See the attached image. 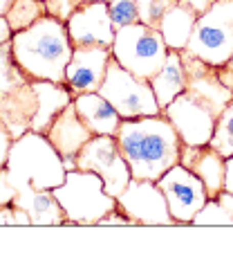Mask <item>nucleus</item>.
Listing matches in <instances>:
<instances>
[{
  "instance_id": "f257e3e1",
  "label": "nucleus",
  "mask_w": 233,
  "mask_h": 263,
  "mask_svg": "<svg viewBox=\"0 0 233 263\" xmlns=\"http://www.w3.org/2000/svg\"><path fill=\"white\" fill-rule=\"evenodd\" d=\"M117 144L137 180L157 182L171 166L179 164L182 155V140L164 112L123 119L117 130Z\"/></svg>"
},
{
  "instance_id": "f03ea898",
  "label": "nucleus",
  "mask_w": 233,
  "mask_h": 263,
  "mask_svg": "<svg viewBox=\"0 0 233 263\" xmlns=\"http://www.w3.org/2000/svg\"><path fill=\"white\" fill-rule=\"evenodd\" d=\"M11 52L16 65L29 81L65 83V70L74 54V45L68 25L45 14L32 27L14 32Z\"/></svg>"
},
{
  "instance_id": "7ed1b4c3",
  "label": "nucleus",
  "mask_w": 233,
  "mask_h": 263,
  "mask_svg": "<svg viewBox=\"0 0 233 263\" xmlns=\"http://www.w3.org/2000/svg\"><path fill=\"white\" fill-rule=\"evenodd\" d=\"M7 173L16 189L32 187L38 191L56 189L68 178L63 158L52 146V142L36 130H27L11 142Z\"/></svg>"
},
{
  "instance_id": "20e7f679",
  "label": "nucleus",
  "mask_w": 233,
  "mask_h": 263,
  "mask_svg": "<svg viewBox=\"0 0 233 263\" xmlns=\"http://www.w3.org/2000/svg\"><path fill=\"white\" fill-rule=\"evenodd\" d=\"M52 191L65 212V225L97 227L117 207V198L108 194L103 180L92 171H68L65 182Z\"/></svg>"
},
{
  "instance_id": "39448f33",
  "label": "nucleus",
  "mask_w": 233,
  "mask_h": 263,
  "mask_svg": "<svg viewBox=\"0 0 233 263\" xmlns=\"http://www.w3.org/2000/svg\"><path fill=\"white\" fill-rule=\"evenodd\" d=\"M112 57L128 72L151 81L168 57V45L157 27L135 23V25L117 29Z\"/></svg>"
},
{
  "instance_id": "423d86ee",
  "label": "nucleus",
  "mask_w": 233,
  "mask_h": 263,
  "mask_svg": "<svg viewBox=\"0 0 233 263\" xmlns=\"http://www.w3.org/2000/svg\"><path fill=\"white\" fill-rule=\"evenodd\" d=\"M233 0H218L206 14H202L195 23L186 52L202 61L224 65L233 54Z\"/></svg>"
},
{
  "instance_id": "0eeeda50",
  "label": "nucleus",
  "mask_w": 233,
  "mask_h": 263,
  "mask_svg": "<svg viewBox=\"0 0 233 263\" xmlns=\"http://www.w3.org/2000/svg\"><path fill=\"white\" fill-rule=\"evenodd\" d=\"M99 92L115 106L117 112L123 119L161 115V108L153 92L151 81L128 72V70L121 68L115 61V57H112L110 65H108V74L103 83H101Z\"/></svg>"
},
{
  "instance_id": "6e6552de",
  "label": "nucleus",
  "mask_w": 233,
  "mask_h": 263,
  "mask_svg": "<svg viewBox=\"0 0 233 263\" xmlns=\"http://www.w3.org/2000/svg\"><path fill=\"white\" fill-rule=\"evenodd\" d=\"M76 169L97 173L105 184V191L115 198H119L133 180L115 135H92V140H88L76 155Z\"/></svg>"
},
{
  "instance_id": "1a4fd4ad",
  "label": "nucleus",
  "mask_w": 233,
  "mask_h": 263,
  "mask_svg": "<svg viewBox=\"0 0 233 263\" xmlns=\"http://www.w3.org/2000/svg\"><path fill=\"white\" fill-rule=\"evenodd\" d=\"M164 115L168 117L171 124L175 126L182 144L202 146V144L211 142L220 112L215 110L208 101L197 97L195 92L184 90L179 97H175L166 106Z\"/></svg>"
},
{
  "instance_id": "9d476101",
  "label": "nucleus",
  "mask_w": 233,
  "mask_h": 263,
  "mask_svg": "<svg viewBox=\"0 0 233 263\" xmlns=\"http://www.w3.org/2000/svg\"><path fill=\"white\" fill-rule=\"evenodd\" d=\"M159 189L164 191L168 212L177 225H190L202 207L206 205L208 194L200 178L184 164H175L157 180Z\"/></svg>"
},
{
  "instance_id": "9b49d317",
  "label": "nucleus",
  "mask_w": 233,
  "mask_h": 263,
  "mask_svg": "<svg viewBox=\"0 0 233 263\" xmlns=\"http://www.w3.org/2000/svg\"><path fill=\"white\" fill-rule=\"evenodd\" d=\"M117 207L139 227H171L177 225L168 212L164 191L153 180H133L117 198Z\"/></svg>"
},
{
  "instance_id": "f8f14e48",
  "label": "nucleus",
  "mask_w": 233,
  "mask_h": 263,
  "mask_svg": "<svg viewBox=\"0 0 233 263\" xmlns=\"http://www.w3.org/2000/svg\"><path fill=\"white\" fill-rule=\"evenodd\" d=\"M112 61V47L90 45V47H74L68 70H65V86L70 92H99L101 83L108 74V65Z\"/></svg>"
},
{
  "instance_id": "ddd939ff",
  "label": "nucleus",
  "mask_w": 233,
  "mask_h": 263,
  "mask_svg": "<svg viewBox=\"0 0 233 263\" xmlns=\"http://www.w3.org/2000/svg\"><path fill=\"white\" fill-rule=\"evenodd\" d=\"M68 32L74 47H112L117 29L110 21L108 3H81L68 21Z\"/></svg>"
},
{
  "instance_id": "4468645a",
  "label": "nucleus",
  "mask_w": 233,
  "mask_h": 263,
  "mask_svg": "<svg viewBox=\"0 0 233 263\" xmlns=\"http://www.w3.org/2000/svg\"><path fill=\"white\" fill-rule=\"evenodd\" d=\"M182 61H184V68H186V81H188L186 90L195 92L197 97L208 101L218 112H222L233 101V90H229L222 83L218 68L193 57L186 50H182Z\"/></svg>"
},
{
  "instance_id": "2eb2a0df",
  "label": "nucleus",
  "mask_w": 233,
  "mask_h": 263,
  "mask_svg": "<svg viewBox=\"0 0 233 263\" xmlns=\"http://www.w3.org/2000/svg\"><path fill=\"white\" fill-rule=\"evenodd\" d=\"M36 110H38V95L32 81H27L14 92L0 95V119L14 140L32 130Z\"/></svg>"
},
{
  "instance_id": "dca6fc26",
  "label": "nucleus",
  "mask_w": 233,
  "mask_h": 263,
  "mask_svg": "<svg viewBox=\"0 0 233 263\" xmlns=\"http://www.w3.org/2000/svg\"><path fill=\"white\" fill-rule=\"evenodd\" d=\"M179 164L190 169L204 182L208 198H215L218 194L224 191V158L211 144H202V146L182 144Z\"/></svg>"
},
{
  "instance_id": "f3484780",
  "label": "nucleus",
  "mask_w": 233,
  "mask_h": 263,
  "mask_svg": "<svg viewBox=\"0 0 233 263\" xmlns=\"http://www.w3.org/2000/svg\"><path fill=\"white\" fill-rule=\"evenodd\" d=\"M45 137L52 142V146L58 151V155L65 158H76L88 140H92V130L81 122V117L76 115L74 99L65 108L58 112L56 119L52 122V126L47 128Z\"/></svg>"
},
{
  "instance_id": "a211bd4d",
  "label": "nucleus",
  "mask_w": 233,
  "mask_h": 263,
  "mask_svg": "<svg viewBox=\"0 0 233 263\" xmlns=\"http://www.w3.org/2000/svg\"><path fill=\"white\" fill-rule=\"evenodd\" d=\"M74 108L81 122L92 130V135H115L123 117L101 92H83L74 97Z\"/></svg>"
},
{
  "instance_id": "6ab92c4d",
  "label": "nucleus",
  "mask_w": 233,
  "mask_h": 263,
  "mask_svg": "<svg viewBox=\"0 0 233 263\" xmlns=\"http://www.w3.org/2000/svg\"><path fill=\"white\" fill-rule=\"evenodd\" d=\"M16 202L20 205L32 218V225L36 227H58L65 225V212L61 207V202L56 200L52 189L38 191L32 187H23L18 189Z\"/></svg>"
},
{
  "instance_id": "aec40b11",
  "label": "nucleus",
  "mask_w": 233,
  "mask_h": 263,
  "mask_svg": "<svg viewBox=\"0 0 233 263\" xmlns=\"http://www.w3.org/2000/svg\"><path fill=\"white\" fill-rule=\"evenodd\" d=\"M151 86H153L155 97H157L159 108L164 112L166 106H168L175 97H179L188 86L186 68H184V61H182V52L168 50V57H166L164 65L157 70V74H153Z\"/></svg>"
},
{
  "instance_id": "412c9836",
  "label": "nucleus",
  "mask_w": 233,
  "mask_h": 263,
  "mask_svg": "<svg viewBox=\"0 0 233 263\" xmlns=\"http://www.w3.org/2000/svg\"><path fill=\"white\" fill-rule=\"evenodd\" d=\"M32 83L36 88V95H38V110H36L32 130L45 135L58 112L68 104H72L74 95L70 92V88L65 83H52V81H32Z\"/></svg>"
},
{
  "instance_id": "4be33fe9",
  "label": "nucleus",
  "mask_w": 233,
  "mask_h": 263,
  "mask_svg": "<svg viewBox=\"0 0 233 263\" xmlns=\"http://www.w3.org/2000/svg\"><path fill=\"white\" fill-rule=\"evenodd\" d=\"M197 18H200V16L182 3H175L168 11H166L157 29L161 32V36H164L168 50H177V52L186 50L188 41L193 36Z\"/></svg>"
},
{
  "instance_id": "5701e85b",
  "label": "nucleus",
  "mask_w": 233,
  "mask_h": 263,
  "mask_svg": "<svg viewBox=\"0 0 233 263\" xmlns=\"http://www.w3.org/2000/svg\"><path fill=\"white\" fill-rule=\"evenodd\" d=\"M190 225H233V194L222 191L208 198Z\"/></svg>"
},
{
  "instance_id": "b1692460",
  "label": "nucleus",
  "mask_w": 233,
  "mask_h": 263,
  "mask_svg": "<svg viewBox=\"0 0 233 263\" xmlns=\"http://www.w3.org/2000/svg\"><path fill=\"white\" fill-rule=\"evenodd\" d=\"M45 14L47 11L43 0H16L5 18H7L11 32H23V29L32 27L38 18H43Z\"/></svg>"
},
{
  "instance_id": "393cba45",
  "label": "nucleus",
  "mask_w": 233,
  "mask_h": 263,
  "mask_svg": "<svg viewBox=\"0 0 233 263\" xmlns=\"http://www.w3.org/2000/svg\"><path fill=\"white\" fill-rule=\"evenodd\" d=\"M29 79L20 72V68L14 61V52H11V41L9 43H0V95L14 92L23 88Z\"/></svg>"
},
{
  "instance_id": "a878e982",
  "label": "nucleus",
  "mask_w": 233,
  "mask_h": 263,
  "mask_svg": "<svg viewBox=\"0 0 233 263\" xmlns=\"http://www.w3.org/2000/svg\"><path fill=\"white\" fill-rule=\"evenodd\" d=\"M208 144H211L215 151L222 155V158H229V155H233V101L218 115L213 137H211V142H208Z\"/></svg>"
},
{
  "instance_id": "bb28decb",
  "label": "nucleus",
  "mask_w": 233,
  "mask_h": 263,
  "mask_svg": "<svg viewBox=\"0 0 233 263\" xmlns=\"http://www.w3.org/2000/svg\"><path fill=\"white\" fill-rule=\"evenodd\" d=\"M108 11H110V21H112V25H115V29L141 23L137 0H110V3H108Z\"/></svg>"
},
{
  "instance_id": "cd10ccee",
  "label": "nucleus",
  "mask_w": 233,
  "mask_h": 263,
  "mask_svg": "<svg viewBox=\"0 0 233 263\" xmlns=\"http://www.w3.org/2000/svg\"><path fill=\"white\" fill-rule=\"evenodd\" d=\"M175 3H179V0H137V5H139L141 23H146V25H151V27H159L164 14Z\"/></svg>"
},
{
  "instance_id": "c85d7f7f",
  "label": "nucleus",
  "mask_w": 233,
  "mask_h": 263,
  "mask_svg": "<svg viewBox=\"0 0 233 263\" xmlns=\"http://www.w3.org/2000/svg\"><path fill=\"white\" fill-rule=\"evenodd\" d=\"M0 225H11V227H29L32 218L18 202H9V205L0 207Z\"/></svg>"
},
{
  "instance_id": "c756f323",
  "label": "nucleus",
  "mask_w": 233,
  "mask_h": 263,
  "mask_svg": "<svg viewBox=\"0 0 233 263\" xmlns=\"http://www.w3.org/2000/svg\"><path fill=\"white\" fill-rule=\"evenodd\" d=\"M45 3V11L54 18L63 21L65 25H68V21L72 18V14H74L76 9L81 7L83 0H43Z\"/></svg>"
},
{
  "instance_id": "7c9ffc66",
  "label": "nucleus",
  "mask_w": 233,
  "mask_h": 263,
  "mask_svg": "<svg viewBox=\"0 0 233 263\" xmlns=\"http://www.w3.org/2000/svg\"><path fill=\"white\" fill-rule=\"evenodd\" d=\"M16 196H18V189H16V184L11 182L7 169H0V207L14 202Z\"/></svg>"
},
{
  "instance_id": "2f4dec72",
  "label": "nucleus",
  "mask_w": 233,
  "mask_h": 263,
  "mask_svg": "<svg viewBox=\"0 0 233 263\" xmlns=\"http://www.w3.org/2000/svg\"><path fill=\"white\" fill-rule=\"evenodd\" d=\"M11 142L14 137L9 135L7 126L0 119V169H7V160H9V151H11Z\"/></svg>"
},
{
  "instance_id": "473e14b6",
  "label": "nucleus",
  "mask_w": 233,
  "mask_h": 263,
  "mask_svg": "<svg viewBox=\"0 0 233 263\" xmlns=\"http://www.w3.org/2000/svg\"><path fill=\"white\" fill-rule=\"evenodd\" d=\"M99 225H135V223H133V220H130L128 216H125V214H123L119 207H115L112 212H108L105 216L99 220ZM99 225H97V227H99Z\"/></svg>"
},
{
  "instance_id": "72a5a7b5",
  "label": "nucleus",
  "mask_w": 233,
  "mask_h": 263,
  "mask_svg": "<svg viewBox=\"0 0 233 263\" xmlns=\"http://www.w3.org/2000/svg\"><path fill=\"white\" fill-rule=\"evenodd\" d=\"M179 3L186 5V7H190L197 16H202V14H206V11L211 9L213 5L218 3V0H179Z\"/></svg>"
},
{
  "instance_id": "f704fd0d",
  "label": "nucleus",
  "mask_w": 233,
  "mask_h": 263,
  "mask_svg": "<svg viewBox=\"0 0 233 263\" xmlns=\"http://www.w3.org/2000/svg\"><path fill=\"white\" fill-rule=\"evenodd\" d=\"M218 74H220V79H222L224 86L229 88V90H233V54L224 65H220L218 68Z\"/></svg>"
},
{
  "instance_id": "c9c22d12",
  "label": "nucleus",
  "mask_w": 233,
  "mask_h": 263,
  "mask_svg": "<svg viewBox=\"0 0 233 263\" xmlns=\"http://www.w3.org/2000/svg\"><path fill=\"white\" fill-rule=\"evenodd\" d=\"M224 191L233 194V155L224 158Z\"/></svg>"
},
{
  "instance_id": "e433bc0d",
  "label": "nucleus",
  "mask_w": 233,
  "mask_h": 263,
  "mask_svg": "<svg viewBox=\"0 0 233 263\" xmlns=\"http://www.w3.org/2000/svg\"><path fill=\"white\" fill-rule=\"evenodd\" d=\"M11 36H14V32H11L7 18H5V16H0V43H9Z\"/></svg>"
},
{
  "instance_id": "4c0bfd02",
  "label": "nucleus",
  "mask_w": 233,
  "mask_h": 263,
  "mask_svg": "<svg viewBox=\"0 0 233 263\" xmlns=\"http://www.w3.org/2000/svg\"><path fill=\"white\" fill-rule=\"evenodd\" d=\"M16 0H0V16H7V11L11 9V5H14Z\"/></svg>"
},
{
  "instance_id": "58836bf2",
  "label": "nucleus",
  "mask_w": 233,
  "mask_h": 263,
  "mask_svg": "<svg viewBox=\"0 0 233 263\" xmlns=\"http://www.w3.org/2000/svg\"><path fill=\"white\" fill-rule=\"evenodd\" d=\"M83 3H110V0H83Z\"/></svg>"
},
{
  "instance_id": "ea45409f",
  "label": "nucleus",
  "mask_w": 233,
  "mask_h": 263,
  "mask_svg": "<svg viewBox=\"0 0 233 263\" xmlns=\"http://www.w3.org/2000/svg\"><path fill=\"white\" fill-rule=\"evenodd\" d=\"M231 32H233V25H231Z\"/></svg>"
}]
</instances>
